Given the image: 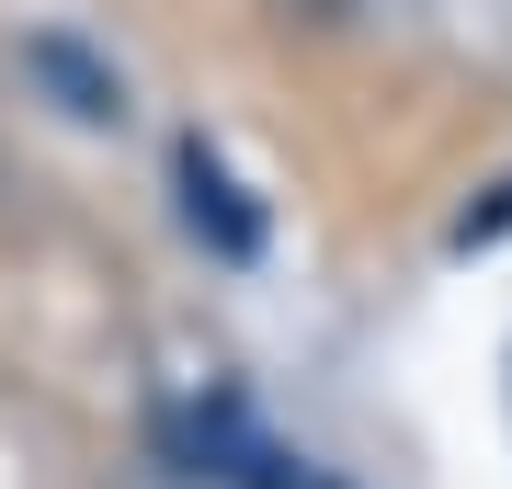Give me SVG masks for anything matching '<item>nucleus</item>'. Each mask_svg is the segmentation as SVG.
<instances>
[{
	"label": "nucleus",
	"instance_id": "20e7f679",
	"mask_svg": "<svg viewBox=\"0 0 512 489\" xmlns=\"http://www.w3.org/2000/svg\"><path fill=\"white\" fill-rule=\"evenodd\" d=\"M501 228H512V182H490V205H467L456 239H501Z\"/></svg>",
	"mask_w": 512,
	"mask_h": 489
},
{
	"label": "nucleus",
	"instance_id": "7ed1b4c3",
	"mask_svg": "<svg viewBox=\"0 0 512 489\" xmlns=\"http://www.w3.org/2000/svg\"><path fill=\"white\" fill-rule=\"evenodd\" d=\"M183 444H194V467H205V478H228V489H342V478H319L308 455H285V444H262V433H251V421H239L228 399L205 410V421H194Z\"/></svg>",
	"mask_w": 512,
	"mask_h": 489
},
{
	"label": "nucleus",
	"instance_id": "f03ea898",
	"mask_svg": "<svg viewBox=\"0 0 512 489\" xmlns=\"http://www.w3.org/2000/svg\"><path fill=\"white\" fill-rule=\"evenodd\" d=\"M171 182H183V228H194V239H205L217 262H251V251H262V205H251V194L228 182V160H217L205 137H183Z\"/></svg>",
	"mask_w": 512,
	"mask_h": 489
},
{
	"label": "nucleus",
	"instance_id": "f257e3e1",
	"mask_svg": "<svg viewBox=\"0 0 512 489\" xmlns=\"http://www.w3.org/2000/svg\"><path fill=\"white\" fill-rule=\"evenodd\" d=\"M12 80L35 91L57 126H126V69L92 57L80 35H23V46H12Z\"/></svg>",
	"mask_w": 512,
	"mask_h": 489
}]
</instances>
